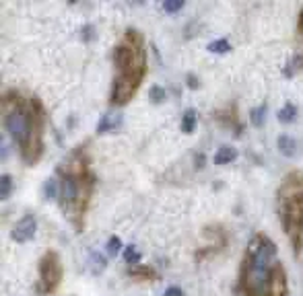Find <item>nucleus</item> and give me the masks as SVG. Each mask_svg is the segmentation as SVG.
<instances>
[{
	"label": "nucleus",
	"instance_id": "obj_1",
	"mask_svg": "<svg viewBox=\"0 0 303 296\" xmlns=\"http://www.w3.org/2000/svg\"><path fill=\"white\" fill-rule=\"evenodd\" d=\"M239 286L244 296H287L285 270L266 234H254L241 259Z\"/></svg>",
	"mask_w": 303,
	"mask_h": 296
},
{
	"label": "nucleus",
	"instance_id": "obj_2",
	"mask_svg": "<svg viewBox=\"0 0 303 296\" xmlns=\"http://www.w3.org/2000/svg\"><path fill=\"white\" fill-rule=\"evenodd\" d=\"M144 43L136 29H128L124 39L120 41L113 50V64H116V76H113V88H111V103L122 105L126 103L134 93L144 76Z\"/></svg>",
	"mask_w": 303,
	"mask_h": 296
},
{
	"label": "nucleus",
	"instance_id": "obj_3",
	"mask_svg": "<svg viewBox=\"0 0 303 296\" xmlns=\"http://www.w3.org/2000/svg\"><path fill=\"white\" fill-rule=\"evenodd\" d=\"M3 109H5V126L11 132V136L17 140V144L23 148V157L27 161H35L42 151L40 103L35 99L27 101L19 97V93H7L3 101Z\"/></svg>",
	"mask_w": 303,
	"mask_h": 296
},
{
	"label": "nucleus",
	"instance_id": "obj_4",
	"mask_svg": "<svg viewBox=\"0 0 303 296\" xmlns=\"http://www.w3.org/2000/svg\"><path fill=\"white\" fill-rule=\"evenodd\" d=\"M277 202L281 222L299 251L303 241V171H295L285 177L277 193Z\"/></svg>",
	"mask_w": 303,
	"mask_h": 296
},
{
	"label": "nucleus",
	"instance_id": "obj_5",
	"mask_svg": "<svg viewBox=\"0 0 303 296\" xmlns=\"http://www.w3.org/2000/svg\"><path fill=\"white\" fill-rule=\"evenodd\" d=\"M62 171V169H60ZM91 185L93 179L83 171H62V183H60V204L72 214H83L85 206L91 195Z\"/></svg>",
	"mask_w": 303,
	"mask_h": 296
},
{
	"label": "nucleus",
	"instance_id": "obj_6",
	"mask_svg": "<svg viewBox=\"0 0 303 296\" xmlns=\"http://www.w3.org/2000/svg\"><path fill=\"white\" fill-rule=\"evenodd\" d=\"M62 278V265L54 251H48L40 259V290L42 292H52L60 284Z\"/></svg>",
	"mask_w": 303,
	"mask_h": 296
},
{
	"label": "nucleus",
	"instance_id": "obj_7",
	"mask_svg": "<svg viewBox=\"0 0 303 296\" xmlns=\"http://www.w3.org/2000/svg\"><path fill=\"white\" fill-rule=\"evenodd\" d=\"M35 228H37L35 218H33L31 214H27V216H23V218L13 226L11 236H13L17 243H25V241H29V239H31V236L35 234Z\"/></svg>",
	"mask_w": 303,
	"mask_h": 296
},
{
	"label": "nucleus",
	"instance_id": "obj_8",
	"mask_svg": "<svg viewBox=\"0 0 303 296\" xmlns=\"http://www.w3.org/2000/svg\"><path fill=\"white\" fill-rule=\"evenodd\" d=\"M122 113L120 111H107V113H103L101 115V122H99V126H97V132L99 134H105V132H113V130H118L120 126H122Z\"/></svg>",
	"mask_w": 303,
	"mask_h": 296
},
{
	"label": "nucleus",
	"instance_id": "obj_9",
	"mask_svg": "<svg viewBox=\"0 0 303 296\" xmlns=\"http://www.w3.org/2000/svg\"><path fill=\"white\" fill-rule=\"evenodd\" d=\"M235 159H237V148L231 146V144H223L217 151V155H215V163L217 165H227V163H231Z\"/></svg>",
	"mask_w": 303,
	"mask_h": 296
},
{
	"label": "nucleus",
	"instance_id": "obj_10",
	"mask_svg": "<svg viewBox=\"0 0 303 296\" xmlns=\"http://www.w3.org/2000/svg\"><path fill=\"white\" fill-rule=\"evenodd\" d=\"M194 128H196V111L186 109L184 120H181V130H184L186 134H190V132H194Z\"/></svg>",
	"mask_w": 303,
	"mask_h": 296
},
{
	"label": "nucleus",
	"instance_id": "obj_11",
	"mask_svg": "<svg viewBox=\"0 0 303 296\" xmlns=\"http://www.w3.org/2000/svg\"><path fill=\"white\" fill-rule=\"evenodd\" d=\"M295 115H297V107H295L293 103H287V105L279 111V120L285 122V124H289V122L295 120Z\"/></svg>",
	"mask_w": 303,
	"mask_h": 296
},
{
	"label": "nucleus",
	"instance_id": "obj_12",
	"mask_svg": "<svg viewBox=\"0 0 303 296\" xmlns=\"http://www.w3.org/2000/svg\"><path fill=\"white\" fill-rule=\"evenodd\" d=\"M250 120H252L254 126H262V124H264V120H266V105H264V103H262L260 107H254V109L250 111Z\"/></svg>",
	"mask_w": 303,
	"mask_h": 296
},
{
	"label": "nucleus",
	"instance_id": "obj_13",
	"mask_svg": "<svg viewBox=\"0 0 303 296\" xmlns=\"http://www.w3.org/2000/svg\"><path fill=\"white\" fill-rule=\"evenodd\" d=\"M279 148H281L283 155L291 157V155L295 153V140H293L291 136H281V138H279Z\"/></svg>",
	"mask_w": 303,
	"mask_h": 296
},
{
	"label": "nucleus",
	"instance_id": "obj_14",
	"mask_svg": "<svg viewBox=\"0 0 303 296\" xmlns=\"http://www.w3.org/2000/svg\"><path fill=\"white\" fill-rule=\"evenodd\" d=\"M89 261H91V270H93L95 274H99V272H103V268H105V259L97 253V251H93L89 255Z\"/></svg>",
	"mask_w": 303,
	"mask_h": 296
},
{
	"label": "nucleus",
	"instance_id": "obj_15",
	"mask_svg": "<svg viewBox=\"0 0 303 296\" xmlns=\"http://www.w3.org/2000/svg\"><path fill=\"white\" fill-rule=\"evenodd\" d=\"M148 99L153 103H161L165 99V88L159 86V84H153V86H150V91H148Z\"/></svg>",
	"mask_w": 303,
	"mask_h": 296
},
{
	"label": "nucleus",
	"instance_id": "obj_16",
	"mask_svg": "<svg viewBox=\"0 0 303 296\" xmlns=\"http://www.w3.org/2000/svg\"><path fill=\"white\" fill-rule=\"evenodd\" d=\"M124 259H126V263H138L140 261V251L136 249V245H128L124 249Z\"/></svg>",
	"mask_w": 303,
	"mask_h": 296
},
{
	"label": "nucleus",
	"instance_id": "obj_17",
	"mask_svg": "<svg viewBox=\"0 0 303 296\" xmlns=\"http://www.w3.org/2000/svg\"><path fill=\"white\" fill-rule=\"evenodd\" d=\"M0 185H3V189H0V195H3L5 200L11 195V187H13V179H11V175H3V179H0Z\"/></svg>",
	"mask_w": 303,
	"mask_h": 296
},
{
	"label": "nucleus",
	"instance_id": "obj_18",
	"mask_svg": "<svg viewBox=\"0 0 303 296\" xmlns=\"http://www.w3.org/2000/svg\"><path fill=\"white\" fill-rule=\"evenodd\" d=\"M231 45H229V41L227 39H217V41H213V43H208V50L210 52H217V54H223V52H227Z\"/></svg>",
	"mask_w": 303,
	"mask_h": 296
},
{
	"label": "nucleus",
	"instance_id": "obj_19",
	"mask_svg": "<svg viewBox=\"0 0 303 296\" xmlns=\"http://www.w3.org/2000/svg\"><path fill=\"white\" fill-rule=\"evenodd\" d=\"M107 253L113 257V255H118L120 253V247H122V245H120V239H118V236L113 234V236H109V239H107Z\"/></svg>",
	"mask_w": 303,
	"mask_h": 296
},
{
	"label": "nucleus",
	"instance_id": "obj_20",
	"mask_svg": "<svg viewBox=\"0 0 303 296\" xmlns=\"http://www.w3.org/2000/svg\"><path fill=\"white\" fill-rule=\"evenodd\" d=\"M181 7H184V0H165V3H163V9H165L167 13L179 11Z\"/></svg>",
	"mask_w": 303,
	"mask_h": 296
},
{
	"label": "nucleus",
	"instance_id": "obj_21",
	"mask_svg": "<svg viewBox=\"0 0 303 296\" xmlns=\"http://www.w3.org/2000/svg\"><path fill=\"white\" fill-rule=\"evenodd\" d=\"M130 274H132V276H150V278L155 276V272L150 270V268H134Z\"/></svg>",
	"mask_w": 303,
	"mask_h": 296
},
{
	"label": "nucleus",
	"instance_id": "obj_22",
	"mask_svg": "<svg viewBox=\"0 0 303 296\" xmlns=\"http://www.w3.org/2000/svg\"><path fill=\"white\" fill-rule=\"evenodd\" d=\"M54 193H56V181H54V179H48V181H46V195H48V198H54Z\"/></svg>",
	"mask_w": 303,
	"mask_h": 296
},
{
	"label": "nucleus",
	"instance_id": "obj_23",
	"mask_svg": "<svg viewBox=\"0 0 303 296\" xmlns=\"http://www.w3.org/2000/svg\"><path fill=\"white\" fill-rule=\"evenodd\" d=\"M163 296H181V288H177V286H169V288L165 290Z\"/></svg>",
	"mask_w": 303,
	"mask_h": 296
},
{
	"label": "nucleus",
	"instance_id": "obj_24",
	"mask_svg": "<svg viewBox=\"0 0 303 296\" xmlns=\"http://www.w3.org/2000/svg\"><path fill=\"white\" fill-rule=\"evenodd\" d=\"M299 33L303 35V11H301V19H299Z\"/></svg>",
	"mask_w": 303,
	"mask_h": 296
}]
</instances>
